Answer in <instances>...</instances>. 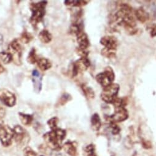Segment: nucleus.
Returning <instances> with one entry per match:
<instances>
[{
    "mask_svg": "<svg viewBox=\"0 0 156 156\" xmlns=\"http://www.w3.org/2000/svg\"><path fill=\"white\" fill-rule=\"evenodd\" d=\"M119 85L117 83H112L108 87L104 88L101 94L102 99L108 104H113L116 98L119 91Z\"/></svg>",
    "mask_w": 156,
    "mask_h": 156,
    "instance_id": "4",
    "label": "nucleus"
},
{
    "mask_svg": "<svg viewBox=\"0 0 156 156\" xmlns=\"http://www.w3.org/2000/svg\"><path fill=\"white\" fill-rule=\"evenodd\" d=\"M81 88L82 90L85 95V96L88 99H94L95 97V93L93 90V89L86 85H81Z\"/></svg>",
    "mask_w": 156,
    "mask_h": 156,
    "instance_id": "21",
    "label": "nucleus"
},
{
    "mask_svg": "<svg viewBox=\"0 0 156 156\" xmlns=\"http://www.w3.org/2000/svg\"><path fill=\"white\" fill-rule=\"evenodd\" d=\"M150 36L152 37H155L156 36V25H153L150 28Z\"/></svg>",
    "mask_w": 156,
    "mask_h": 156,
    "instance_id": "32",
    "label": "nucleus"
},
{
    "mask_svg": "<svg viewBox=\"0 0 156 156\" xmlns=\"http://www.w3.org/2000/svg\"><path fill=\"white\" fill-rule=\"evenodd\" d=\"M0 60L4 64H8L13 61V55L10 52H0Z\"/></svg>",
    "mask_w": 156,
    "mask_h": 156,
    "instance_id": "20",
    "label": "nucleus"
},
{
    "mask_svg": "<svg viewBox=\"0 0 156 156\" xmlns=\"http://www.w3.org/2000/svg\"><path fill=\"white\" fill-rule=\"evenodd\" d=\"M40 156H44V155H40Z\"/></svg>",
    "mask_w": 156,
    "mask_h": 156,
    "instance_id": "36",
    "label": "nucleus"
},
{
    "mask_svg": "<svg viewBox=\"0 0 156 156\" xmlns=\"http://www.w3.org/2000/svg\"><path fill=\"white\" fill-rule=\"evenodd\" d=\"M91 124L93 130L95 131H98L102 126V122L99 115L97 113H95L92 115L91 118Z\"/></svg>",
    "mask_w": 156,
    "mask_h": 156,
    "instance_id": "19",
    "label": "nucleus"
},
{
    "mask_svg": "<svg viewBox=\"0 0 156 156\" xmlns=\"http://www.w3.org/2000/svg\"><path fill=\"white\" fill-rule=\"evenodd\" d=\"M100 44L105 47L104 48L116 50L118 45V41L114 36H105L100 39Z\"/></svg>",
    "mask_w": 156,
    "mask_h": 156,
    "instance_id": "11",
    "label": "nucleus"
},
{
    "mask_svg": "<svg viewBox=\"0 0 156 156\" xmlns=\"http://www.w3.org/2000/svg\"><path fill=\"white\" fill-rule=\"evenodd\" d=\"M43 76L37 70H33L32 72V82L33 84L34 91L39 93L42 89Z\"/></svg>",
    "mask_w": 156,
    "mask_h": 156,
    "instance_id": "12",
    "label": "nucleus"
},
{
    "mask_svg": "<svg viewBox=\"0 0 156 156\" xmlns=\"http://www.w3.org/2000/svg\"><path fill=\"white\" fill-rule=\"evenodd\" d=\"M135 16L136 19H137L140 22L144 23L149 20V14L143 9V8H138L135 12Z\"/></svg>",
    "mask_w": 156,
    "mask_h": 156,
    "instance_id": "14",
    "label": "nucleus"
},
{
    "mask_svg": "<svg viewBox=\"0 0 156 156\" xmlns=\"http://www.w3.org/2000/svg\"><path fill=\"white\" fill-rule=\"evenodd\" d=\"M19 119L22 124L24 126H30L33 121V116L32 115L25 114L23 113H19Z\"/></svg>",
    "mask_w": 156,
    "mask_h": 156,
    "instance_id": "18",
    "label": "nucleus"
},
{
    "mask_svg": "<svg viewBox=\"0 0 156 156\" xmlns=\"http://www.w3.org/2000/svg\"><path fill=\"white\" fill-rule=\"evenodd\" d=\"M9 50H10L13 53H14L15 55L13 58L14 59L16 57V59L14 60L15 63L17 65H20L21 60L20 57L22 55V46L17 39H14L9 45Z\"/></svg>",
    "mask_w": 156,
    "mask_h": 156,
    "instance_id": "10",
    "label": "nucleus"
},
{
    "mask_svg": "<svg viewBox=\"0 0 156 156\" xmlns=\"http://www.w3.org/2000/svg\"><path fill=\"white\" fill-rule=\"evenodd\" d=\"M14 138V130L8 126H0V141L4 146H8Z\"/></svg>",
    "mask_w": 156,
    "mask_h": 156,
    "instance_id": "6",
    "label": "nucleus"
},
{
    "mask_svg": "<svg viewBox=\"0 0 156 156\" xmlns=\"http://www.w3.org/2000/svg\"><path fill=\"white\" fill-rule=\"evenodd\" d=\"M38 59L37 58V55L36 53V49L35 48H33L31 51H30L28 57H27V61L28 63L34 64L36 62H37Z\"/></svg>",
    "mask_w": 156,
    "mask_h": 156,
    "instance_id": "23",
    "label": "nucleus"
},
{
    "mask_svg": "<svg viewBox=\"0 0 156 156\" xmlns=\"http://www.w3.org/2000/svg\"><path fill=\"white\" fill-rule=\"evenodd\" d=\"M77 42L79 45V48L86 50L90 45V42L86 33L82 31L77 35Z\"/></svg>",
    "mask_w": 156,
    "mask_h": 156,
    "instance_id": "13",
    "label": "nucleus"
},
{
    "mask_svg": "<svg viewBox=\"0 0 156 156\" xmlns=\"http://www.w3.org/2000/svg\"><path fill=\"white\" fill-rule=\"evenodd\" d=\"M6 115V110L5 108L0 105V122L5 117Z\"/></svg>",
    "mask_w": 156,
    "mask_h": 156,
    "instance_id": "30",
    "label": "nucleus"
},
{
    "mask_svg": "<svg viewBox=\"0 0 156 156\" xmlns=\"http://www.w3.org/2000/svg\"><path fill=\"white\" fill-rule=\"evenodd\" d=\"M47 5V1H41L30 4V9L32 14L30 22L33 27H36L37 25L43 20L46 13V7Z\"/></svg>",
    "mask_w": 156,
    "mask_h": 156,
    "instance_id": "2",
    "label": "nucleus"
},
{
    "mask_svg": "<svg viewBox=\"0 0 156 156\" xmlns=\"http://www.w3.org/2000/svg\"><path fill=\"white\" fill-rule=\"evenodd\" d=\"M115 75L113 69L111 67H106L104 72L98 73L96 76L97 82L104 88L113 83Z\"/></svg>",
    "mask_w": 156,
    "mask_h": 156,
    "instance_id": "3",
    "label": "nucleus"
},
{
    "mask_svg": "<svg viewBox=\"0 0 156 156\" xmlns=\"http://www.w3.org/2000/svg\"><path fill=\"white\" fill-rule=\"evenodd\" d=\"M38 66L40 70L42 71H46L49 70L52 67V63L48 59L46 58H39L37 61Z\"/></svg>",
    "mask_w": 156,
    "mask_h": 156,
    "instance_id": "16",
    "label": "nucleus"
},
{
    "mask_svg": "<svg viewBox=\"0 0 156 156\" xmlns=\"http://www.w3.org/2000/svg\"><path fill=\"white\" fill-rule=\"evenodd\" d=\"M71 99H72V98H71V96L69 94L65 93L64 94H63V95L60 97V99H59V101H58V105H61V106L64 105H65V104H66L68 102H69V101H71Z\"/></svg>",
    "mask_w": 156,
    "mask_h": 156,
    "instance_id": "27",
    "label": "nucleus"
},
{
    "mask_svg": "<svg viewBox=\"0 0 156 156\" xmlns=\"http://www.w3.org/2000/svg\"><path fill=\"white\" fill-rule=\"evenodd\" d=\"M102 55L107 58H113L116 57V50L103 48L102 50Z\"/></svg>",
    "mask_w": 156,
    "mask_h": 156,
    "instance_id": "24",
    "label": "nucleus"
},
{
    "mask_svg": "<svg viewBox=\"0 0 156 156\" xmlns=\"http://www.w3.org/2000/svg\"><path fill=\"white\" fill-rule=\"evenodd\" d=\"M5 69L1 64H0V74H2L3 72H5Z\"/></svg>",
    "mask_w": 156,
    "mask_h": 156,
    "instance_id": "34",
    "label": "nucleus"
},
{
    "mask_svg": "<svg viewBox=\"0 0 156 156\" xmlns=\"http://www.w3.org/2000/svg\"><path fill=\"white\" fill-rule=\"evenodd\" d=\"M124 142H127V144H125V146L127 147H128V148L132 147V140L130 139V137H128V136L127 137V138H125Z\"/></svg>",
    "mask_w": 156,
    "mask_h": 156,
    "instance_id": "31",
    "label": "nucleus"
},
{
    "mask_svg": "<svg viewBox=\"0 0 156 156\" xmlns=\"http://www.w3.org/2000/svg\"><path fill=\"white\" fill-rule=\"evenodd\" d=\"M91 66V62L87 58H81L72 64L71 73L73 76L86 71Z\"/></svg>",
    "mask_w": 156,
    "mask_h": 156,
    "instance_id": "7",
    "label": "nucleus"
},
{
    "mask_svg": "<svg viewBox=\"0 0 156 156\" xmlns=\"http://www.w3.org/2000/svg\"><path fill=\"white\" fill-rule=\"evenodd\" d=\"M3 42V37L1 34H0V45H2Z\"/></svg>",
    "mask_w": 156,
    "mask_h": 156,
    "instance_id": "35",
    "label": "nucleus"
},
{
    "mask_svg": "<svg viewBox=\"0 0 156 156\" xmlns=\"http://www.w3.org/2000/svg\"><path fill=\"white\" fill-rule=\"evenodd\" d=\"M33 39V36L32 35L31 33H28L27 31H24L22 33L21 36H20V41L22 42L24 44H28L29 42H31V41Z\"/></svg>",
    "mask_w": 156,
    "mask_h": 156,
    "instance_id": "25",
    "label": "nucleus"
},
{
    "mask_svg": "<svg viewBox=\"0 0 156 156\" xmlns=\"http://www.w3.org/2000/svg\"><path fill=\"white\" fill-rule=\"evenodd\" d=\"M128 117L127 110L125 107H118L115 108L114 113L108 117V120L112 122L113 123L122 122L126 120Z\"/></svg>",
    "mask_w": 156,
    "mask_h": 156,
    "instance_id": "9",
    "label": "nucleus"
},
{
    "mask_svg": "<svg viewBox=\"0 0 156 156\" xmlns=\"http://www.w3.org/2000/svg\"><path fill=\"white\" fill-rule=\"evenodd\" d=\"M63 148L65 150V151L67 154H68L70 156H76V154H77L76 145H75L73 142H71V141L66 142L64 144Z\"/></svg>",
    "mask_w": 156,
    "mask_h": 156,
    "instance_id": "15",
    "label": "nucleus"
},
{
    "mask_svg": "<svg viewBox=\"0 0 156 156\" xmlns=\"http://www.w3.org/2000/svg\"><path fill=\"white\" fill-rule=\"evenodd\" d=\"M86 152L87 153V156H96L94 153V146L92 144L87 146L85 149Z\"/></svg>",
    "mask_w": 156,
    "mask_h": 156,
    "instance_id": "29",
    "label": "nucleus"
},
{
    "mask_svg": "<svg viewBox=\"0 0 156 156\" xmlns=\"http://www.w3.org/2000/svg\"><path fill=\"white\" fill-rule=\"evenodd\" d=\"M65 136L66 131L57 128L55 130H51L45 133L43 136V138L50 149L58 151L60 149L61 143L65 138Z\"/></svg>",
    "mask_w": 156,
    "mask_h": 156,
    "instance_id": "1",
    "label": "nucleus"
},
{
    "mask_svg": "<svg viewBox=\"0 0 156 156\" xmlns=\"http://www.w3.org/2000/svg\"><path fill=\"white\" fill-rule=\"evenodd\" d=\"M38 37H39V39L40 40V41L43 44H48L52 39V34L47 30H42L39 33V34L38 35Z\"/></svg>",
    "mask_w": 156,
    "mask_h": 156,
    "instance_id": "17",
    "label": "nucleus"
},
{
    "mask_svg": "<svg viewBox=\"0 0 156 156\" xmlns=\"http://www.w3.org/2000/svg\"><path fill=\"white\" fill-rule=\"evenodd\" d=\"M58 121H59V119L58 118L54 117L50 118L47 121V124L52 130H55L57 129V124L58 123Z\"/></svg>",
    "mask_w": 156,
    "mask_h": 156,
    "instance_id": "26",
    "label": "nucleus"
},
{
    "mask_svg": "<svg viewBox=\"0 0 156 156\" xmlns=\"http://www.w3.org/2000/svg\"><path fill=\"white\" fill-rule=\"evenodd\" d=\"M87 3V1H81V0H79V1H76V0H74V1H70V0H69V1H65V4L66 5L78 8L85 6Z\"/></svg>",
    "mask_w": 156,
    "mask_h": 156,
    "instance_id": "22",
    "label": "nucleus"
},
{
    "mask_svg": "<svg viewBox=\"0 0 156 156\" xmlns=\"http://www.w3.org/2000/svg\"><path fill=\"white\" fill-rule=\"evenodd\" d=\"M24 156H38L37 153L30 147H27L24 150Z\"/></svg>",
    "mask_w": 156,
    "mask_h": 156,
    "instance_id": "28",
    "label": "nucleus"
},
{
    "mask_svg": "<svg viewBox=\"0 0 156 156\" xmlns=\"http://www.w3.org/2000/svg\"><path fill=\"white\" fill-rule=\"evenodd\" d=\"M14 139L16 143L21 146L27 144L30 141V135L20 126L17 125L14 129Z\"/></svg>",
    "mask_w": 156,
    "mask_h": 156,
    "instance_id": "5",
    "label": "nucleus"
},
{
    "mask_svg": "<svg viewBox=\"0 0 156 156\" xmlns=\"http://www.w3.org/2000/svg\"><path fill=\"white\" fill-rule=\"evenodd\" d=\"M0 101L7 107H13L16 104V97L11 91L2 88L0 89Z\"/></svg>",
    "mask_w": 156,
    "mask_h": 156,
    "instance_id": "8",
    "label": "nucleus"
},
{
    "mask_svg": "<svg viewBox=\"0 0 156 156\" xmlns=\"http://www.w3.org/2000/svg\"><path fill=\"white\" fill-rule=\"evenodd\" d=\"M120 131V129L119 127L117 126H116L114 125L113 127V133L116 135V134H117Z\"/></svg>",
    "mask_w": 156,
    "mask_h": 156,
    "instance_id": "33",
    "label": "nucleus"
}]
</instances>
